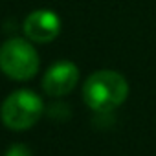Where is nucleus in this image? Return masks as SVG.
<instances>
[{"label":"nucleus","mask_w":156,"mask_h":156,"mask_svg":"<svg viewBox=\"0 0 156 156\" xmlns=\"http://www.w3.org/2000/svg\"><path fill=\"white\" fill-rule=\"evenodd\" d=\"M0 70L15 81H28L39 72V55L24 39H8L0 46Z\"/></svg>","instance_id":"2"},{"label":"nucleus","mask_w":156,"mask_h":156,"mask_svg":"<svg viewBox=\"0 0 156 156\" xmlns=\"http://www.w3.org/2000/svg\"><path fill=\"white\" fill-rule=\"evenodd\" d=\"M4 156H33V154H31V151H30L28 145H24V143H15V145H11V147L6 151Z\"/></svg>","instance_id":"6"},{"label":"nucleus","mask_w":156,"mask_h":156,"mask_svg":"<svg viewBox=\"0 0 156 156\" xmlns=\"http://www.w3.org/2000/svg\"><path fill=\"white\" fill-rule=\"evenodd\" d=\"M42 114V99L31 90H17L9 94L0 108V116L8 129L24 130L33 127Z\"/></svg>","instance_id":"3"},{"label":"nucleus","mask_w":156,"mask_h":156,"mask_svg":"<svg viewBox=\"0 0 156 156\" xmlns=\"http://www.w3.org/2000/svg\"><path fill=\"white\" fill-rule=\"evenodd\" d=\"M61 31V20L53 11L39 9L24 20V33L33 42H50Z\"/></svg>","instance_id":"5"},{"label":"nucleus","mask_w":156,"mask_h":156,"mask_svg":"<svg viewBox=\"0 0 156 156\" xmlns=\"http://www.w3.org/2000/svg\"><path fill=\"white\" fill-rule=\"evenodd\" d=\"M129 96L125 77L112 70H99L85 81L83 99L96 112H110L118 108Z\"/></svg>","instance_id":"1"},{"label":"nucleus","mask_w":156,"mask_h":156,"mask_svg":"<svg viewBox=\"0 0 156 156\" xmlns=\"http://www.w3.org/2000/svg\"><path fill=\"white\" fill-rule=\"evenodd\" d=\"M77 81H79V70L70 61H59L48 68L42 79V88L51 98H61L70 94Z\"/></svg>","instance_id":"4"}]
</instances>
